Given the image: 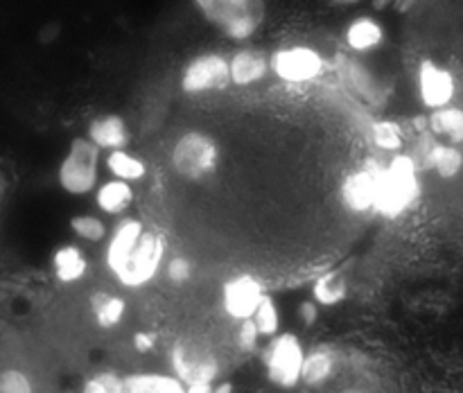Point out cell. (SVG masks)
I'll use <instances>...</instances> for the list:
<instances>
[{
	"mask_svg": "<svg viewBox=\"0 0 463 393\" xmlns=\"http://www.w3.org/2000/svg\"><path fill=\"white\" fill-rule=\"evenodd\" d=\"M369 136H371V143H373L378 149H383V152H401L402 143H405L402 129L392 120L371 122Z\"/></svg>",
	"mask_w": 463,
	"mask_h": 393,
	"instance_id": "cell-26",
	"label": "cell"
},
{
	"mask_svg": "<svg viewBox=\"0 0 463 393\" xmlns=\"http://www.w3.org/2000/svg\"><path fill=\"white\" fill-rule=\"evenodd\" d=\"M258 339H260V330H258V325L253 323V319L240 321V328H238L240 351L253 352L258 348Z\"/></svg>",
	"mask_w": 463,
	"mask_h": 393,
	"instance_id": "cell-31",
	"label": "cell"
},
{
	"mask_svg": "<svg viewBox=\"0 0 463 393\" xmlns=\"http://www.w3.org/2000/svg\"><path fill=\"white\" fill-rule=\"evenodd\" d=\"M90 312H93L95 321H98L99 328H116L120 325V321L125 319L127 303L120 296L109 292H95L90 296Z\"/></svg>",
	"mask_w": 463,
	"mask_h": 393,
	"instance_id": "cell-21",
	"label": "cell"
},
{
	"mask_svg": "<svg viewBox=\"0 0 463 393\" xmlns=\"http://www.w3.org/2000/svg\"><path fill=\"white\" fill-rule=\"evenodd\" d=\"M220 165V145L203 131L179 136L172 147V167L185 181H206Z\"/></svg>",
	"mask_w": 463,
	"mask_h": 393,
	"instance_id": "cell-4",
	"label": "cell"
},
{
	"mask_svg": "<svg viewBox=\"0 0 463 393\" xmlns=\"http://www.w3.org/2000/svg\"><path fill=\"white\" fill-rule=\"evenodd\" d=\"M165 257V238L140 220L120 221L104 251V265L127 289H140L156 278Z\"/></svg>",
	"mask_w": 463,
	"mask_h": 393,
	"instance_id": "cell-1",
	"label": "cell"
},
{
	"mask_svg": "<svg viewBox=\"0 0 463 393\" xmlns=\"http://www.w3.org/2000/svg\"><path fill=\"white\" fill-rule=\"evenodd\" d=\"M170 364L172 375H176L185 387L215 384L220 378V361L202 343L176 342L170 352Z\"/></svg>",
	"mask_w": 463,
	"mask_h": 393,
	"instance_id": "cell-7",
	"label": "cell"
},
{
	"mask_svg": "<svg viewBox=\"0 0 463 393\" xmlns=\"http://www.w3.org/2000/svg\"><path fill=\"white\" fill-rule=\"evenodd\" d=\"M122 393H188V387L176 375L136 373L125 378Z\"/></svg>",
	"mask_w": 463,
	"mask_h": 393,
	"instance_id": "cell-18",
	"label": "cell"
},
{
	"mask_svg": "<svg viewBox=\"0 0 463 393\" xmlns=\"http://www.w3.org/2000/svg\"><path fill=\"white\" fill-rule=\"evenodd\" d=\"M165 274H167V278H170L175 285H184V283H188L190 278H193V265H190V262L185 260L184 256H176V257H172L170 262H167Z\"/></svg>",
	"mask_w": 463,
	"mask_h": 393,
	"instance_id": "cell-32",
	"label": "cell"
},
{
	"mask_svg": "<svg viewBox=\"0 0 463 393\" xmlns=\"http://www.w3.org/2000/svg\"><path fill=\"white\" fill-rule=\"evenodd\" d=\"M0 393H34L30 375L18 369H7L0 373Z\"/></svg>",
	"mask_w": 463,
	"mask_h": 393,
	"instance_id": "cell-30",
	"label": "cell"
},
{
	"mask_svg": "<svg viewBox=\"0 0 463 393\" xmlns=\"http://www.w3.org/2000/svg\"><path fill=\"white\" fill-rule=\"evenodd\" d=\"M99 152L102 149L93 140H72L71 149L63 156L57 172L59 185L63 188V192L72 194V197H84V194L93 192L99 174Z\"/></svg>",
	"mask_w": 463,
	"mask_h": 393,
	"instance_id": "cell-5",
	"label": "cell"
},
{
	"mask_svg": "<svg viewBox=\"0 0 463 393\" xmlns=\"http://www.w3.org/2000/svg\"><path fill=\"white\" fill-rule=\"evenodd\" d=\"M335 366H337V360L330 348H315V351L306 352L301 382H306L307 387H321L333 378Z\"/></svg>",
	"mask_w": 463,
	"mask_h": 393,
	"instance_id": "cell-20",
	"label": "cell"
},
{
	"mask_svg": "<svg viewBox=\"0 0 463 393\" xmlns=\"http://www.w3.org/2000/svg\"><path fill=\"white\" fill-rule=\"evenodd\" d=\"M253 323L260 330V337H276L280 328V312L279 305L271 296L262 298V303L258 305L256 314H253Z\"/></svg>",
	"mask_w": 463,
	"mask_h": 393,
	"instance_id": "cell-27",
	"label": "cell"
},
{
	"mask_svg": "<svg viewBox=\"0 0 463 393\" xmlns=\"http://www.w3.org/2000/svg\"><path fill=\"white\" fill-rule=\"evenodd\" d=\"M188 393H233V384L220 382L217 387H213V384H202V387H188Z\"/></svg>",
	"mask_w": 463,
	"mask_h": 393,
	"instance_id": "cell-35",
	"label": "cell"
},
{
	"mask_svg": "<svg viewBox=\"0 0 463 393\" xmlns=\"http://www.w3.org/2000/svg\"><path fill=\"white\" fill-rule=\"evenodd\" d=\"M265 289H262L260 280L253 278L251 274H240L235 278L226 280L224 289H222V305L224 312L235 321L253 319L258 305L265 298Z\"/></svg>",
	"mask_w": 463,
	"mask_h": 393,
	"instance_id": "cell-10",
	"label": "cell"
},
{
	"mask_svg": "<svg viewBox=\"0 0 463 393\" xmlns=\"http://www.w3.org/2000/svg\"><path fill=\"white\" fill-rule=\"evenodd\" d=\"M392 3H393V0H373V9L383 12V9H387Z\"/></svg>",
	"mask_w": 463,
	"mask_h": 393,
	"instance_id": "cell-37",
	"label": "cell"
},
{
	"mask_svg": "<svg viewBox=\"0 0 463 393\" xmlns=\"http://www.w3.org/2000/svg\"><path fill=\"white\" fill-rule=\"evenodd\" d=\"M348 285L342 271H326L312 285V301H317L324 307L339 305L346 298Z\"/></svg>",
	"mask_w": 463,
	"mask_h": 393,
	"instance_id": "cell-23",
	"label": "cell"
},
{
	"mask_svg": "<svg viewBox=\"0 0 463 393\" xmlns=\"http://www.w3.org/2000/svg\"><path fill=\"white\" fill-rule=\"evenodd\" d=\"M107 167L113 174V179H122L127 183H134L140 181L147 174V165H145L143 158H138L136 154L127 152V149H116V152H109L107 156Z\"/></svg>",
	"mask_w": 463,
	"mask_h": 393,
	"instance_id": "cell-25",
	"label": "cell"
},
{
	"mask_svg": "<svg viewBox=\"0 0 463 393\" xmlns=\"http://www.w3.org/2000/svg\"><path fill=\"white\" fill-rule=\"evenodd\" d=\"M86 138L93 140L99 149L116 152V149L127 147V143H129V129H127V122L120 116L109 113V116H99L90 122Z\"/></svg>",
	"mask_w": 463,
	"mask_h": 393,
	"instance_id": "cell-14",
	"label": "cell"
},
{
	"mask_svg": "<svg viewBox=\"0 0 463 393\" xmlns=\"http://www.w3.org/2000/svg\"><path fill=\"white\" fill-rule=\"evenodd\" d=\"M267 378L271 384L280 388H292L301 382L303 361H306V351H303L301 339L294 332H283L271 337L269 346L265 348Z\"/></svg>",
	"mask_w": 463,
	"mask_h": 393,
	"instance_id": "cell-6",
	"label": "cell"
},
{
	"mask_svg": "<svg viewBox=\"0 0 463 393\" xmlns=\"http://www.w3.org/2000/svg\"><path fill=\"white\" fill-rule=\"evenodd\" d=\"M71 229L77 238L86 242H102L107 238V224L98 215H75L71 220Z\"/></svg>",
	"mask_w": 463,
	"mask_h": 393,
	"instance_id": "cell-28",
	"label": "cell"
},
{
	"mask_svg": "<svg viewBox=\"0 0 463 393\" xmlns=\"http://www.w3.org/2000/svg\"><path fill=\"white\" fill-rule=\"evenodd\" d=\"M337 75L342 84L346 86L348 93L355 95L357 99L366 102L369 107H380L384 102V89L375 72L366 63L357 61L353 57H337Z\"/></svg>",
	"mask_w": 463,
	"mask_h": 393,
	"instance_id": "cell-11",
	"label": "cell"
},
{
	"mask_svg": "<svg viewBox=\"0 0 463 393\" xmlns=\"http://www.w3.org/2000/svg\"><path fill=\"white\" fill-rule=\"evenodd\" d=\"M430 129L437 136L450 140V145L463 143V108L459 107H443L432 111L430 116Z\"/></svg>",
	"mask_w": 463,
	"mask_h": 393,
	"instance_id": "cell-24",
	"label": "cell"
},
{
	"mask_svg": "<svg viewBox=\"0 0 463 393\" xmlns=\"http://www.w3.org/2000/svg\"><path fill=\"white\" fill-rule=\"evenodd\" d=\"M52 269L59 283L71 285L84 278L86 269H89V260H86L84 251L77 244H63L54 251Z\"/></svg>",
	"mask_w": 463,
	"mask_h": 393,
	"instance_id": "cell-16",
	"label": "cell"
},
{
	"mask_svg": "<svg viewBox=\"0 0 463 393\" xmlns=\"http://www.w3.org/2000/svg\"><path fill=\"white\" fill-rule=\"evenodd\" d=\"M339 199L346 211L357 212V215L373 211L375 199H378V167H362V170L351 172L342 181Z\"/></svg>",
	"mask_w": 463,
	"mask_h": 393,
	"instance_id": "cell-13",
	"label": "cell"
},
{
	"mask_svg": "<svg viewBox=\"0 0 463 393\" xmlns=\"http://www.w3.org/2000/svg\"><path fill=\"white\" fill-rule=\"evenodd\" d=\"M231 81V68L222 54H199L185 66L181 75V89L188 95H203L222 90Z\"/></svg>",
	"mask_w": 463,
	"mask_h": 393,
	"instance_id": "cell-8",
	"label": "cell"
},
{
	"mask_svg": "<svg viewBox=\"0 0 463 393\" xmlns=\"http://www.w3.org/2000/svg\"><path fill=\"white\" fill-rule=\"evenodd\" d=\"M428 165L437 172L441 179H455L463 167V154L457 145L434 143L425 156Z\"/></svg>",
	"mask_w": 463,
	"mask_h": 393,
	"instance_id": "cell-22",
	"label": "cell"
},
{
	"mask_svg": "<svg viewBox=\"0 0 463 393\" xmlns=\"http://www.w3.org/2000/svg\"><path fill=\"white\" fill-rule=\"evenodd\" d=\"M298 319L306 325H312L317 319H319V303L317 301H303L298 305Z\"/></svg>",
	"mask_w": 463,
	"mask_h": 393,
	"instance_id": "cell-33",
	"label": "cell"
},
{
	"mask_svg": "<svg viewBox=\"0 0 463 393\" xmlns=\"http://www.w3.org/2000/svg\"><path fill=\"white\" fill-rule=\"evenodd\" d=\"M420 197V181L416 161L407 154H396L384 167H378V199L375 208L380 215L393 220L414 206Z\"/></svg>",
	"mask_w": 463,
	"mask_h": 393,
	"instance_id": "cell-2",
	"label": "cell"
},
{
	"mask_svg": "<svg viewBox=\"0 0 463 393\" xmlns=\"http://www.w3.org/2000/svg\"><path fill=\"white\" fill-rule=\"evenodd\" d=\"M122 388H125V378L113 370H104L86 379L81 393H122Z\"/></svg>",
	"mask_w": 463,
	"mask_h": 393,
	"instance_id": "cell-29",
	"label": "cell"
},
{
	"mask_svg": "<svg viewBox=\"0 0 463 393\" xmlns=\"http://www.w3.org/2000/svg\"><path fill=\"white\" fill-rule=\"evenodd\" d=\"M95 203L104 215H122L134 203V188L122 179H111L102 183L95 192Z\"/></svg>",
	"mask_w": 463,
	"mask_h": 393,
	"instance_id": "cell-17",
	"label": "cell"
},
{
	"mask_svg": "<svg viewBox=\"0 0 463 393\" xmlns=\"http://www.w3.org/2000/svg\"><path fill=\"white\" fill-rule=\"evenodd\" d=\"M384 41V30L371 16H360L348 25L346 43L353 52H369Z\"/></svg>",
	"mask_w": 463,
	"mask_h": 393,
	"instance_id": "cell-19",
	"label": "cell"
},
{
	"mask_svg": "<svg viewBox=\"0 0 463 393\" xmlns=\"http://www.w3.org/2000/svg\"><path fill=\"white\" fill-rule=\"evenodd\" d=\"M271 70L289 84H306L324 72V57L307 45H289L274 52L269 61Z\"/></svg>",
	"mask_w": 463,
	"mask_h": 393,
	"instance_id": "cell-9",
	"label": "cell"
},
{
	"mask_svg": "<svg viewBox=\"0 0 463 393\" xmlns=\"http://www.w3.org/2000/svg\"><path fill=\"white\" fill-rule=\"evenodd\" d=\"M229 68L231 81H233L235 86H251L256 84V81H260L271 66L260 50L244 48L233 54V59L229 61Z\"/></svg>",
	"mask_w": 463,
	"mask_h": 393,
	"instance_id": "cell-15",
	"label": "cell"
},
{
	"mask_svg": "<svg viewBox=\"0 0 463 393\" xmlns=\"http://www.w3.org/2000/svg\"><path fill=\"white\" fill-rule=\"evenodd\" d=\"M335 5H355V3H360V0H333Z\"/></svg>",
	"mask_w": 463,
	"mask_h": 393,
	"instance_id": "cell-38",
	"label": "cell"
},
{
	"mask_svg": "<svg viewBox=\"0 0 463 393\" xmlns=\"http://www.w3.org/2000/svg\"><path fill=\"white\" fill-rule=\"evenodd\" d=\"M156 346V334L152 332H136L134 334V348L138 352H149Z\"/></svg>",
	"mask_w": 463,
	"mask_h": 393,
	"instance_id": "cell-34",
	"label": "cell"
},
{
	"mask_svg": "<svg viewBox=\"0 0 463 393\" xmlns=\"http://www.w3.org/2000/svg\"><path fill=\"white\" fill-rule=\"evenodd\" d=\"M419 93L420 102L428 108H432V111L450 107L452 98L457 93L455 77H452L448 68L439 66L432 59H425L419 66Z\"/></svg>",
	"mask_w": 463,
	"mask_h": 393,
	"instance_id": "cell-12",
	"label": "cell"
},
{
	"mask_svg": "<svg viewBox=\"0 0 463 393\" xmlns=\"http://www.w3.org/2000/svg\"><path fill=\"white\" fill-rule=\"evenodd\" d=\"M416 0H393V5H396L398 12H407V9H410Z\"/></svg>",
	"mask_w": 463,
	"mask_h": 393,
	"instance_id": "cell-36",
	"label": "cell"
},
{
	"mask_svg": "<svg viewBox=\"0 0 463 393\" xmlns=\"http://www.w3.org/2000/svg\"><path fill=\"white\" fill-rule=\"evenodd\" d=\"M194 5L208 23L233 41L256 34L265 18V0H194Z\"/></svg>",
	"mask_w": 463,
	"mask_h": 393,
	"instance_id": "cell-3",
	"label": "cell"
}]
</instances>
